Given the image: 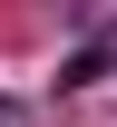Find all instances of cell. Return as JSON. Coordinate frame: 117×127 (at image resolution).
Returning <instances> with one entry per match:
<instances>
[{"mask_svg":"<svg viewBox=\"0 0 117 127\" xmlns=\"http://www.w3.org/2000/svg\"><path fill=\"white\" fill-rule=\"evenodd\" d=\"M88 78H107V49H78V59L59 68V88H88Z\"/></svg>","mask_w":117,"mask_h":127,"instance_id":"cell-1","label":"cell"},{"mask_svg":"<svg viewBox=\"0 0 117 127\" xmlns=\"http://www.w3.org/2000/svg\"><path fill=\"white\" fill-rule=\"evenodd\" d=\"M0 127H29V108H20V98H0Z\"/></svg>","mask_w":117,"mask_h":127,"instance_id":"cell-2","label":"cell"}]
</instances>
